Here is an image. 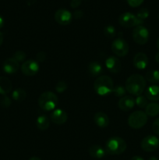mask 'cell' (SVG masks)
<instances>
[{
    "label": "cell",
    "instance_id": "7402d4cb",
    "mask_svg": "<svg viewBox=\"0 0 159 160\" xmlns=\"http://www.w3.org/2000/svg\"><path fill=\"white\" fill-rule=\"evenodd\" d=\"M37 128L41 131H46L49 128V119L46 115H41L36 120Z\"/></svg>",
    "mask_w": 159,
    "mask_h": 160
},
{
    "label": "cell",
    "instance_id": "7a4b0ae2",
    "mask_svg": "<svg viewBox=\"0 0 159 160\" xmlns=\"http://www.w3.org/2000/svg\"><path fill=\"white\" fill-rule=\"evenodd\" d=\"M94 88L98 95L104 96L112 93L114 88L113 81L106 75H101L96 79L94 83Z\"/></svg>",
    "mask_w": 159,
    "mask_h": 160
},
{
    "label": "cell",
    "instance_id": "9c48e42d",
    "mask_svg": "<svg viewBox=\"0 0 159 160\" xmlns=\"http://www.w3.org/2000/svg\"><path fill=\"white\" fill-rule=\"evenodd\" d=\"M142 149L147 152H154L159 147V139L154 135L145 137L140 143Z\"/></svg>",
    "mask_w": 159,
    "mask_h": 160
},
{
    "label": "cell",
    "instance_id": "f546056e",
    "mask_svg": "<svg viewBox=\"0 0 159 160\" xmlns=\"http://www.w3.org/2000/svg\"><path fill=\"white\" fill-rule=\"evenodd\" d=\"M26 53L24 52L23 51H21V50H19V51H17L13 55V59H16L18 62H22V61L26 59Z\"/></svg>",
    "mask_w": 159,
    "mask_h": 160
},
{
    "label": "cell",
    "instance_id": "30bf717a",
    "mask_svg": "<svg viewBox=\"0 0 159 160\" xmlns=\"http://www.w3.org/2000/svg\"><path fill=\"white\" fill-rule=\"evenodd\" d=\"M39 70L38 62L36 60H26L22 64L21 71L26 76H34Z\"/></svg>",
    "mask_w": 159,
    "mask_h": 160
},
{
    "label": "cell",
    "instance_id": "cb8c5ba5",
    "mask_svg": "<svg viewBox=\"0 0 159 160\" xmlns=\"http://www.w3.org/2000/svg\"><path fill=\"white\" fill-rule=\"evenodd\" d=\"M145 80L152 84L159 83V71L156 70H149L145 75Z\"/></svg>",
    "mask_w": 159,
    "mask_h": 160
},
{
    "label": "cell",
    "instance_id": "d590c367",
    "mask_svg": "<svg viewBox=\"0 0 159 160\" xmlns=\"http://www.w3.org/2000/svg\"><path fill=\"white\" fill-rule=\"evenodd\" d=\"M80 3H81L80 0H71V2H70V6H71L72 8L76 9V8L79 7Z\"/></svg>",
    "mask_w": 159,
    "mask_h": 160
},
{
    "label": "cell",
    "instance_id": "d6986e66",
    "mask_svg": "<svg viewBox=\"0 0 159 160\" xmlns=\"http://www.w3.org/2000/svg\"><path fill=\"white\" fill-rule=\"evenodd\" d=\"M146 98L151 101L156 102L159 100V86L151 85L147 88L145 92Z\"/></svg>",
    "mask_w": 159,
    "mask_h": 160
},
{
    "label": "cell",
    "instance_id": "7c38bea8",
    "mask_svg": "<svg viewBox=\"0 0 159 160\" xmlns=\"http://www.w3.org/2000/svg\"><path fill=\"white\" fill-rule=\"evenodd\" d=\"M50 118H51V121L55 123V124L62 125L64 124L65 122L67 121V118H68V115L66 112L64 110L61 109H54L51 112V115H50Z\"/></svg>",
    "mask_w": 159,
    "mask_h": 160
},
{
    "label": "cell",
    "instance_id": "484cf974",
    "mask_svg": "<svg viewBox=\"0 0 159 160\" xmlns=\"http://www.w3.org/2000/svg\"><path fill=\"white\" fill-rule=\"evenodd\" d=\"M104 34L108 38H113L116 35V31L112 25H107L104 28Z\"/></svg>",
    "mask_w": 159,
    "mask_h": 160
},
{
    "label": "cell",
    "instance_id": "8fae6325",
    "mask_svg": "<svg viewBox=\"0 0 159 160\" xmlns=\"http://www.w3.org/2000/svg\"><path fill=\"white\" fill-rule=\"evenodd\" d=\"M73 19V15L69 10L65 9H59L55 13V20L59 24L68 25Z\"/></svg>",
    "mask_w": 159,
    "mask_h": 160
},
{
    "label": "cell",
    "instance_id": "8d00e7d4",
    "mask_svg": "<svg viewBox=\"0 0 159 160\" xmlns=\"http://www.w3.org/2000/svg\"><path fill=\"white\" fill-rule=\"evenodd\" d=\"M83 12L82 10H80V9H78V10H76L74 12H73V17H74V18L76 19H80L81 17H83Z\"/></svg>",
    "mask_w": 159,
    "mask_h": 160
},
{
    "label": "cell",
    "instance_id": "4dcf8cb0",
    "mask_svg": "<svg viewBox=\"0 0 159 160\" xmlns=\"http://www.w3.org/2000/svg\"><path fill=\"white\" fill-rule=\"evenodd\" d=\"M66 88L67 84L64 81H59L55 85V90L59 93H62V92L66 90Z\"/></svg>",
    "mask_w": 159,
    "mask_h": 160
},
{
    "label": "cell",
    "instance_id": "44dd1931",
    "mask_svg": "<svg viewBox=\"0 0 159 160\" xmlns=\"http://www.w3.org/2000/svg\"><path fill=\"white\" fill-rule=\"evenodd\" d=\"M89 73L93 77H98L102 73L103 68L101 63L97 61H92L88 65Z\"/></svg>",
    "mask_w": 159,
    "mask_h": 160
},
{
    "label": "cell",
    "instance_id": "52a82bcc",
    "mask_svg": "<svg viewBox=\"0 0 159 160\" xmlns=\"http://www.w3.org/2000/svg\"><path fill=\"white\" fill-rule=\"evenodd\" d=\"M118 22H119L120 25L124 28H133V27L142 24L141 22L137 19V16L129 12L121 14L118 18Z\"/></svg>",
    "mask_w": 159,
    "mask_h": 160
},
{
    "label": "cell",
    "instance_id": "ab89813d",
    "mask_svg": "<svg viewBox=\"0 0 159 160\" xmlns=\"http://www.w3.org/2000/svg\"><path fill=\"white\" fill-rule=\"evenodd\" d=\"M2 42H3V34L0 32V46L2 45Z\"/></svg>",
    "mask_w": 159,
    "mask_h": 160
},
{
    "label": "cell",
    "instance_id": "2e32d148",
    "mask_svg": "<svg viewBox=\"0 0 159 160\" xmlns=\"http://www.w3.org/2000/svg\"><path fill=\"white\" fill-rule=\"evenodd\" d=\"M136 104L135 99L132 96H123L118 101V108L123 111H129L134 107Z\"/></svg>",
    "mask_w": 159,
    "mask_h": 160
},
{
    "label": "cell",
    "instance_id": "603a6c76",
    "mask_svg": "<svg viewBox=\"0 0 159 160\" xmlns=\"http://www.w3.org/2000/svg\"><path fill=\"white\" fill-rule=\"evenodd\" d=\"M145 113L150 117H156L159 114V104L157 102H151L145 108Z\"/></svg>",
    "mask_w": 159,
    "mask_h": 160
},
{
    "label": "cell",
    "instance_id": "9a60e30c",
    "mask_svg": "<svg viewBox=\"0 0 159 160\" xmlns=\"http://www.w3.org/2000/svg\"><path fill=\"white\" fill-rule=\"evenodd\" d=\"M3 70L8 74H13L19 70V62L13 58H9L3 62Z\"/></svg>",
    "mask_w": 159,
    "mask_h": 160
},
{
    "label": "cell",
    "instance_id": "83f0119b",
    "mask_svg": "<svg viewBox=\"0 0 159 160\" xmlns=\"http://www.w3.org/2000/svg\"><path fill=\"white\" fill-rule=\"evenodd\" d=\"M148 16H149V11L146 8H142V9H140L137 14V19L141 22V23H143V20L147 18Z\"/></svg>",
    "mask_w": 159,
    "mask_h": 160
},
{
    "label": "cell",
    "instance_id": "d6a6232c",
    "mask_svg": "<svg viewBox=\"0 0 159 160\" xmlns=\"http://www.w3.org/2000/svg\"><path fill=\"white\" fill-rule=\"evenodd\" d=\"M46 59V53L44 52H39L37 55H36V61L37 62H43Z\"/></svg>",
    "mask_w": 159,
    "mask_h": 160
},
{
    "label": "cell",
    "instance_id": "e0dca14e",
    "mask_svg": "<svg viewBox=\"0 0 159 160\" xmlns=\"http://www.w3.org/2000/svg\"><path fill=\"white\" fill-rule=\"evenodd\" d=\"M94 123H96L97 126L101 128H106L109 124L108 117L107 116V114L103 112H96L94 117Z\"/></svg>",
    "mask_w": 159,
    "mask_h": 160
},
{
    "label": "cell",
    "instance_id": "d4e9b609",
    "mask_svg": "<svg viewBox=\"0 0 159 160\" xmlns=\"http://www.w3.org/2000/svg\"><path fill=\"white\" fill-rule=\"evenodd\" d=\"M26 93L23 88H17L12 94V98L17 102L23 101L26 98Z\"/></svg>",
    "mask_w": 159,
    "mask_h": 160
},
{
    "label": "cell",
    "instance_id": "ffe728a7",
    "mask_svg": "<svg viewBox=\"0 0 159 160\" xmlns=\"http://www.w3.org/2000/svg\"><path fill=\"white\" fill-rule=\"evenodd\" d=\"M12 90V82L6 77H0V94L6 95Z\"/></svg>",
    "mask_w": 159,
    "mask_h": 160
},
{
    "label": "cell",
    "instance_id": "f1b7e54d",
    "mask_svg": "<svg viewBox=\"0 0 159 160\" xmlns=\"http://www.w3.org/2000/svg\"><path fill=\"white\" fill-rule=\"evenodd\" d=\"M136 104L137 105V106L141 109H143V108H146V106H147V98L145 96H143V95H139L137 96V98H136L135 100Z\"/></svg>",
    "mask_w": 159,
    "mask_h": 160
},
{
    "label": "cell",
    "instance_id": "ac0fdd59",
    "mask_svg": "<svg viewBox=\"0 0 159 160\" xmlns=\"http://www.w3.org/2000/svg\"><path fill=\"white\" fill-rule=\"evenodd\" d=\"M88 152L91 157L95 158V159H102L105 156L106 151L105 149L102 148L100 145H92L89 148Z\"/></svg>",
    "mask_w": 159,
    "mask_h": 160
},
{
    "label": "cell",
    "instance_id": "8992f818",
    "mask_svg": "<svg viewBox=\"0 0 159 160\" xmlns=\"http://www.w3.org/2000/svg\"><path fill=\"white\" fill-rule=\"evenodd\" d=\"M132 38L139 45H145L149 39V31L143 25H138L132 31Z\"/></svg>",
    "mask_w": 159,
    "mask_h": 160
},
{
    "label": "cell",
    "instance_id": "e575fe53",
    "mask_svg": "<svg viewBox=\"0 0 159 160\" xmlns=\"http://www.w3.org/2000/svg\"><path fill=\"white\" fill-rule=\"evenodd\" d=\"M152 130L156 134L159 135V117L156 119L152 124Z\"/></svg>",
    "mask_w": 159,
    "mask_h": 160
},
{
    "label": "cell",
    "instance_id": "60d3db41",
    "mask_svg": "<svg viewBox=\"0 0 159 160\" xmlns=\"http://www.w3.org/2000/svg\"><path fill=\"white\" fill-rule=\"evenodd\" d=\"M155 60L157 63H159V52H157L155 56Z\"/></svg>",
    "mask_w": 159,
    "mask_h": 160
},
{
    "label": "cell",
    "instance_id": "4fadbf2b",
    "mask_svg": "<svg viewBox=\"0 0 159 160\" xmlns=\"http://www.w3.org/2000/svg\"><path fill=\"white\" fill-rule=\"evenodd\" d=\"M106 68L114 73H118L121 70L122 63L119 59L115 56H109L105 60Z\"/></svg>",
    "mask_w": 159,
    "mask_h": 160
},
{
    "label": "cell",
    "instance_id": "836d02e7",
    "mask_svg": "<svg viewBox=\"0 0 159 160\" xmlns=\"http://www.w3.org/2000/svg\"><path fill=\"white\" fill-rule=\"evenodd\" d=\"M143 0H127L128 4L132 7H137L143 3Z\"/></svg>",
    "mask_w": 159,
    "mask_h": 160
},
{
    "label": "cell",
    "instance_id": "7bdbcfd3",
    "mask_svg": "<svg viewBox=\"0 0 159 160\" xmlns=\"http://www.w3.org/2000/svg\"><path fill=\"white\" fill-rule=\"evenodd\" d=\"M148 160H158V159H157L156 157H154V156H152V157L150 158V159Z\"/></svg>",
    "mask_w": 159,
    "mask_h": 160
},
{
    "label": "cell",
    "instance_id": "5b68a950",
    "mask_svg": "<svg viewBox=\"0 0 159 160\" xmlns=\"http://www.w3.org/2000/svg\"><path fill=\"white\" fill-rule=\"evenodd\" d=\"M147 122V115L143 111H136L132 112L128 117V124L133 129H140Z\"/></svg>",
    "mask_w": 159,
    "mask_h": 160
},
{
    "label": "cell",
    "instance_id": "3957f363",
    "mask_svg": "<svg viewBox=\"0 0 159 160\" xmlns=\"http://www.w3.org/2000/svg\"><path fill=\"white\" fill-rule=\"evenodd\" d=\"M126 149V142L119 137H112L106 142L105 151L109 155H120L124 152Z\"/></svg>",
    "mask_w": 159,
    "mask_h": 160
},
{
    "label": "cell",
    "instance_id": "5bb4252c",
    "mask_svg": "<svg viewBox=\"0 0 159 160\" xmlns=\"http://www.w3.org/2000/svg\"><path fill=\"white\" fill-rule=\"evenodd\" d=\"M133 65L139 70H143L148 65V58L143 52H138L133 58Z\"/></svg>",
    "mask_w": 159,
    "mask_h": 160
},
{
    "label": "cell",
    "instance_id": "b9f144b4",
    "mask_svg": "<svg viewBox=\"0 0 159 160\" xmlns=\"http://www.w3.org/2000/svg\"><path fill=\"white\" fill-rule=\"evenodd\" d=\"M29 160H41V159L40 158L37 157V156H33V157H31Z\"/></svg>",
    "mask_w": 159,
    "mask_h": 160
},
{
    "label": "cell",
    "instance_id": "74e56055",
    "mask_svg": "<svg viewBox=\"0 0 159 160\" xmlns=\"http://www.w3.org/2000/svg\"><path fill=\"white\" fill-rule=\"evenodd\" d=\"M130 160H144V159H143L142 157H140V156H133V157H132Z\"/></svg>",
    "mask_w": 159,
    "mask_h": 160
},
{
    "label": "cell",
    "instance_id": "6da1fadb",
    "mask_svg": "<svg viewBox=\"0 0 159 160\" xmlns=\"http://www.w3.org/2000/svg\"><path fill=\"white\" fill-rule=\"evenodd\" d=\"M125 88L126 92L132 95L139 96L146 88V80L140 74H132L126 80Z\"/></svg>",
    "mask_w": 159,
    "mask_h": 160
},
{
    "label": "cell",
    "instance_id": "1f68e13d",
    "mask_svg": "<svg viewBox=\"0 0 159 160\" xmlns=\"http://www.w3.org/2000/svg\"><path fill=\"white\" fill-rule=\"evenodd\" d=\"M0 103H1V106H2V107L7 108L11 105V100L9 97L5 95V96H3L2 98H1V102H0Z\"/></svg>",
    "mask_w": 159,
    "mask_h": 160
},
{
    "label": "cell",
    "instance_id": "ee69618b",
    "mask_svg": "<svg viewBox=\"0 0 159 160\" xmlns=\"http://www.w3.org/2000/svg\"><path fill=\"white\" fill-rule=\"evenodd\" d=\"M157 49L159 50V38L157 39Z\"/></svg>",
    "mask_w": 159,
    "mask_h": 160
},
{
    "label": "cell",
    "instance_id": "ba28073f",
    "mask_svg": "<svg viewBox=\"0 0 159 160\" xmlns=\"http://www.w3.org/2000/svg\"><path fill=\"white\" fill-rule=\"evenodd\" d=\"M112 51L117 56L123 57L127 55L129 52V45L124 39L118 38L112 43Z\"/></svg>",
    "mask_w": 159,
    "mask_h": 160
},
{
    "label": "cell",
    "instance_id": "4316f807",
    "mask_svg": "<svg viewBox=\"0 0 159 160\" xmlns=\"http://www.w3.org/2000/svg\"><path fill=\"white\" fill-rule=\"evenodd\" d=\"M112 93L114 94L115 96H117V97L124 96L126 93V88L123 87V86L122 85L115 86V87H114L113 91H112Z\"/></svg>",
    "mask_w": 159,
    "mask_h": 160
},
{
    "label": "cell",
    "instance_id": "f35d334b",
    "mask_svg": "<svg viewBox=\"0 0 159 160\" xmlns=\"http://www.w3.org/2000/svg\"><path fill=\"white\" fill-rule=\"evenodd\" d=\"M3 25H4V20H3L2 17L0 16V28H2Z\"/></svg>",
    "mask_w": 159,
    "mask_h": 160
},
{
    "label": "cell",
    "instance_id": "277c9868",
    "mask_svg": "<svg viewBox=\"0 0 159 160\" xmlns=\"http://www.w3.org/2000/svg\"><path fill=\"white\" fill-rule=\"evenodd\" d=\"M59 102L57 95L52 92H45L38 98V105L43 110L51 111L55 109Z\"/></svg>",
    "mask_w": 159,
    "mask_h": 160
}]
</instances>
